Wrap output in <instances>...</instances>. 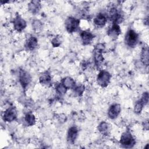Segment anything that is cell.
I'll return each instance as SVG.
<instances>
[{
	"label": "cell",
	"mask_w": 149,
	"mask_h": 149,
	"mask_svg": "<svg viewBox=\"0 0 149 149\" xmlns=\"http://www.w3.org/2000/svg\"><path fill=\"white\" fill-rule=\"evenodd\" d=\"M120 144L124 148H132L135 145L136 141L130 132L126 131L121 135Z\"/></svg>",
	"instance_id": "1"
},
{
	"label": "cell",
	"mask_w": 149,
	"mask_h": 149,
	"mask_svg": "<svg viewBox=\"0 0 149 149\" xmlns=\"http://www.w3.org/2000/svg\"><path fill=\"white\" fill-rule=\"evenodd\" d=\"M125 43L131 48H134L139 41V34L133 30L130 29L125 35Z\"/></svg>",
	"instance_id": "2"
},
{
	"label": "cell",
	"mask_w": 149,
	"mask_h": 149,
	"mask_svg": "<svg viewBox=\"0 0 149 149\" xmlns=\"http://www.w3.org/2000/svg\"><path fill=\"white\" fill-rule=\"evenodd\" d=\"M111 74L105 70H102L97 76V83L102 87H106L110 83Z\"/></svg>",
	"instance_id": "3"
},
{
	"label": "cell",
	"mask_w": 149,
	"mask_h": 149,
	"mask_svg": "<svg viewBox=\"0 0 149 149\" xmlns=\"http://www.w3.org/2000/svg\"><path fill=\"white\" fill-rule=\"evenodd\" d=\"M80 20L73 17H68L65 22V28L67 31L69 33H72L76 31L79 27Z\"/></svg>",
	"instance_id": "4"
},
{
	"label": "cell",
	"mask_w": 149,
	"mask_h": 149,
	"mask_svg": "<svg viewBox=\"0 0 149 149\" xmlns=\"http://www.w3.org/2000/svg\"><path fill=\"white\" fill-rule=\"evenodd\" d=\"M17 118V111L15 107H10L4 111L3 119L5 122L14 121Z\"/></svg>",
	"instance_id": "5"
},
{
	"label": "cell",
	"mask_w": 149,
	"mask_h": 149,
	"mask_svg": "<svg viewBox=\"0 0 149 149\" xmlns=\"http://www.w3.org/2000/svg\"><path fill=\"white\" fill-rule=\"evenodd\" d=\"M31 81V76L24 70L21 69L19 72V81L23 88H26Z\"/></svg>",
	"instance_id": "6"
},
{
	"label": "cell",
	"mask_w": 149,
	"mask_h": 149,
	"mask_svg": "<svg viewBox=\"0 0 149 149\" xmlns=\"http://www.w3.org/2000/svg\"><path fill=\"white\" fill-rule=\"evenodd\" d=\"M13 26L16 31L20 32L26 28V22L20 16L17 15L13 20Z\"/></svg>",
	"instance_id": "7"
},
{
	"label": "cell",
	"mask_w": 149,
	"mask_h": 149,
	"mask_svg": "<svg viewBox=\"0 0 149 149\" xmlns=\"http://www.w3.org/2000/svg\"><path fill=\"white\" fill-rule=\"evenodd\" d=\"M121 111L120 105L118 104H115L112 105L108 111V115L111 119H116L120 114Z\"/></svg>",
	"instance_id": "8"
},
{
	"label": "cell",
	"mask_w": 149,
	"mask_h": 149,
	"mask_svg": "<svg viewBox=\"0 0 149 149\" xmlns=\"http://www.w3.org/2000/svg\"><path fill=\"white\" fill-rule=\"evenodd\" d=\"M80 37H81L83 44L88 45L92 42L94 37V36L89 30H85V31H82L81 32Z\"/></svg>",
	"instance_id": "9"
},
{
	"label": "cell",
	"mask_w": 149,
	"mask_h": 149,
	"mask_svg": "<svg viewBox=\"0 0 149 149\" xmlns=\"http://www.w3.org/2000/svg\"><path fill=\"white\" fill-rule=\"evenodd\" d=\"M78 129L75 126L70 127L68 132L67 140L69 143L73 144L74 143L78 136Z\"/></svg>",
	"instance_id": "10"
},
{
	"label": "cell",
	"mask_w": 149,
	"mask_h": 149,
	"mask_svg": "<svg viewBox=\"0 0 149 149\" xmlns=\"http://www.w3.org/2000/svg\"><path fill=\"white\" fill-rule=\"evenodd\" d=\"M107 33L110 37L115 39L121 33V30L118 24L113 23L111 27L108 29Z\"/></svg>",
	"instance_id": "11"
},
{
	"label": "cell",
	"mask_w": 149,
	"mask_h": 149,
	"mask_svg": "<svg viewBox=\"0 0 149 149\" xmlns=\"http://www.w3.org/2000/svg\"><path fill=\"white\" fill-rule=\"evenodd\" d=\"M107 21V17L103 13H99L94 19V24L98 27L104 26Z\"/></svg>",
	"instance_id": "12"
},
{
	"label": "cell",
	"mask_w": 149,
	"mask_h": 149,
	"mask_svg": "<svg viewBox=\"0 0 149 149\" xmlns=\"http://www.w3.org/2000/svg\"><path fill=\"white\" fill-rule=\"evenodd\" d=\"M61 83L67 90L74 88L76 85V83L74 80L70 77H66L63 78L62 80Z\"/></svg>",
	"instance_id": "13"
},
{
	"label": "cell",
	"mask_w": 149,
	"mask_h": 149,
	"mask_svg": "<svg viewBox=\"0 0 149 149\" xmlns=\"http://www.w3.org/2000/svg\"><path fill=\"white\" fill-rule=\"evenodd\" d=\"M40 83L43 85H48L51 81V76L49 72H45L42 73L39 78Z\"/></svg>",
	"instance_id": "14"
},
{
	"label": "cell",
	"mask_w": 149,
	"mask_h": 149,
	"mask_svg": "<svg viewBox=\"0 0 149 149\" xmlns=\"http://www.w3.org/2000/svg\"><path fill=\"white\" fill-rule=\"evenodd\" d=\"M38 45V40L36 37L31 36L29 38L26 42V47L29 50H34L36 49Z\"/></svg>",
	"instance_id": "15"
},
{
	"label": "cell",
	"mask_w": 149,
	"mask_h": 149,
	"mask_svg": "<svg viewBox=\"0 0 149 149\" xmlns=\"http://www.w3.org/2000/svg\"><path fill=\"white\" fill-rule=\"evenodd\" d=\"M41 8L40 2L38 1H33L29 4V9L33 13H37Z\"/></svg>",
	"instance_id": "16"
},
{
	"label": "cell",
	"mask_w": 149,
	"mask_h": 149,
	"mask_svg": "<svg viewBox=\"0 0 149 149\" xmlns=\"http://www.w3.org/2000/svg\"><path fill=\"white\" fill-rule=\"evenodd\" d=\"M148 58H149V53H148V47H144L142 49V52L141 54V61L142 63L147 66L148 65Z\"/></svg>",
	"instance_id": "17"
},
{
	"label": "cell",
	"mask_w": 149,
	"mask_h": 149,
	"mask_svg": "<svg viewBox=\"0 0 149 149\" xmlns=\"http://www.w3.org/2000/svg\"><path fill=\"white\" fill-rule=\"evenodd\" d=\"M24 121L28 126H33L36 122V118L33 114L31 113H28L26 115Z\"/></svg>",
	"instance_id": "18"
},
{
	"label": "cell",
	"mask_w": 149,
	"mask_h": 149,
	"mask_svg": "<svg viewBox=\"0 0 149 149\" xmlns=\"http://www.w3.org/2000/svg\"><path fill=\"white\" fill-rule=\"evenodd\" d=\"M98 130L102 134H107V132L109 130L108 124L105 122H102L98 125Z\"/></svg>",
	"instance_id": "19"
},
{
	"label": "cell",
	"mask_w": 149,
	"mask_h": 149,
	"mask_svg": "<svg viewBox=\"0 0 149 149\" xmlns=\"http://www.w3.org/2000/svg\"><path fill=\"white\" fill-rule=\"evenodd\" d=\"M144 105H145V104L141 100L137 101L134 107V112L136 113H140L141 112Z\"/></svg>",
	"instance_id": "20"
},
{
	"label": "cell",
	"mask_w": 149,
	"mask_h": 149,
	"mask_svg": "<svg viewBox=\"0 0 149 149\" xmlns=\"http://www.w3.org/2000/svg\"><path fill=\"white\" fill-rule=\"evenodd\" d=\"M56 92L60 94L61 95H64L67 91V89L63 86V84L61 83L59 84H58L56 87Z\"/></svg>",
	"instance_id": "21"
},
{
	"label": "cell",
	"mask_w": 149,
	"mask_h": 149,
	"mask_svg": "<svg viewBox=\"0 0 149 149\" xmlns=\"http://www.w3.org/2000/svg\"><path fill=\"white\" fill-rule=\"evenodd\" d=\"M52 45L54 47H58L61 44V41L59 37H55L51 41Z\"/></svg>",
	"instance_id": "22"
},
{
	"label": "cell",
	"mask_w": 149,
	"mask_h": 149,
	"mask_svg": "<svg viewBox=\"0 0 149 149\" xmlns=\"http://www.w3.org/2000/svg\"><path fill=\"white\" fill-rule=\"evenodd\" d=\"M74 91H75V93L78 94L79 95H80L83 94L84 90V87L82 85L80 86H77L76 87H74Z\"/></svg>",
	"instance_id": "23"
}]
</instances>
